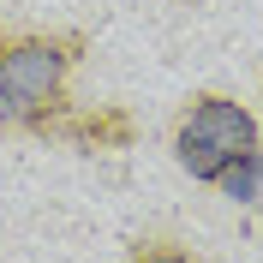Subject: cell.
Returning a JSON list of instances; mask_svg holds the SVG:
<instances>
[{
	"label": "cell",
	"instance_id": "obj_1",
	"mask_svg": "<svg viewBox=\"0 0 263 263\" xmlns=\"http://www.w3.org/2000/svg\"><path fill=\"white\" fill-rule=\"evenodd\" d=\"M84 36H6L0 48V126L48 132L66 102V72Z\"/></svg>",
	"mask_w": 263,
	"mask_h": 263
},
{
	"label": "cell",
	"instance_id": "obj_2",
	"mask_svg": "<svg viewBox=\"0 0 263 263\" xmlns=\"http://www.w3.org/2000/svg\"><path fill=\"white\" fill-rule=\"evenodd\" d=\"M174 156H180V167L192 180L215 185L233 162L257 156V120H251L239 102L203 90V96H192V108H185L180 126H174Z\"/></svg>",
	"mask_w": 263,
	"mask_h": 263
},
{
	"label": "cell",
	"instance_id": "obj_3",
	"mask_svg": "<svg viewBox=\"0 0 263 263\" xmlns=\"http://www.w3.org/2000/svg\"><path fill=\"white\" fill-rule=\"evenodd\" d=\"M48 132L72 138L78 149H126L138 126H132V114H126V108H96V114H72V120H54Z\"/></svg>",
	"mask_w": 263,
	"mask_h": 263
},
{
	"label": "cell",
	"instance_id": "obj_4",
	"mask_svg": "<svg viewBox=\"0 0 263 263\" xmlns=\"http://www.w3.org/2000/svg\"><path fill=\"white\" fill-rule=\"evenodd\" d=\"M215 185H221L228 197H251V192H257V156H246V162H233V167H228V174H221Z\"/></svg>",
	"mask_w": 263,
	"mask_h": 263
},
{
	"label": "cell",
	"instance_id": "obj_5",
	"mask_svg": "<svg viewBox=\"0 0 263 263\" xmlns=\"http://www.w3.org/2000/svg\"><path fill=\"white\" fill-rule=\"evenodd\" d=\"M132 263H197V257H192V251H180V246H167V239H149V246L132 251Z\"/></svg>",
	"mask_w": 263,
	"mask_h": 263
},
{
	"label": "cell",
	"instance_id": "obj_6",
	"mask_svg": "<svg viewBox=\"0 0 263 263\" xmlns=\"http://www.w3.org/2000/svg\"><path fill=\"white\" fill-rule=\"evenodd\" d=\"M0 48H6V36H0Z\"/></svg>",
	"mask_w": 263,
	"mask_h": 263
}]
</instances>
